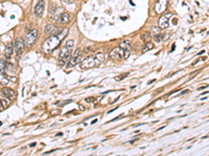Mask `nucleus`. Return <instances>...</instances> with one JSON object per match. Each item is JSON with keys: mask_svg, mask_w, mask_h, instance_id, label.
Listing matches in <instances>:
<instances>
[{"mask_svg": "<svg viewBox=\"0 0 209 156\" xmlns=\"http://www.w3.org/2000/svg\"><path fill=\"white\" fill-rule=\"evenodd\" d=\"M68 32H69V29L64 28L63 30L59 31L57 34H53V36L49 37V38L46 41H44V43L42 44V49H43V51L46 52V53H50L52 50H55V48L60 45L61 42L66 38Z\"/></svg>", "mask_w": 209, "mask_h": 156, "instance_id": "obj_1", "label": "nucleus"}, {"mask_svg": "<svg viewBox=\"0 0 209 156\" xmlns=\"http://www.w3.org/2000/svg\"><path fill=\"white\" fill-rule=\"evenodd\" d=\"M106 56L103 53H97L96 55H90V56L86 57V58L81 63L79 67L81 69H91L93 67L97 66V65L101 64L103 62H105Z\"/></svg>", "mask_w": 209, "mask_h": 156, "instance_id": "obj_2", "label": "nucleus"}, {"mask_svg": "<svg viewBox=\"0 0 209 156\" xmlns=\"http://www.w3.org/2000/svg\"><path fill=\"white\" fill-rule=\"evenodd\" d=\"M73 45H74L73 40H69L67 41L66 45L63 47L62 51H61L60 57H59V59H60V66H65L66 63L69 60L70 56H71V50Z\"/></svg>", "mask_w": 209, "mask_h": 156, "instance_id": "obj_3", "label": "nucleus"}, {"mask_svg": "<svg viewBox=\"0 0 209 156\" xmlns=\"http://www.w3.org/2000/svg\"><path fill=\"white\" fill-rule=\"evenodd\" d=\"M37 39H38V30L33 29V30L27 33L25 39H24V45L26 47H31L36 43Z\"/></svg>", "mask_w": 209, "mask_h": 156, "instance_id": "obj_4", "label": "nucleus"}, {"mask_svg": "<svg viewBox=\"0 0 209 156\" xmlns=\"http://www.w3.org/2000/svg\"><path fill=\"white\" fill-rule=\"evenodd\" d=\"M168 4V0H158L154 6V11L156 13V15H161L167 8Z\"/></svg>", "mask_w": 209, "mask_h": 156, "instance_id": "obj_5", "label": "nucleus"}, {"mask_svg": "<svg viewBox=\"0 0 209 156\" xmlns=\"http://www.w3.org/2000/svg\"><path fill=\"white\" fill-rule=\"evenodd\" d=\"M110 57L114 60H121L125 59V50L120 47H117L110 52Z\"/></svg>", "mask_w": 209, "mask_h": 156, "instance_id": "obj_6", "label": "nucleus"}, {"mask_svg": "<svg viewBox=\"0 0 209 156\" xmlns=\"http://www.w3.org/2000/svg\"><path fill=\"white\" fill-rule=\"evenodd\" d=\"M171 17H173V14L171 13H167V14H164L163 16L160 17V19H159V27L161 29H165L167 28L168 26H169V19H171Z\"/></svg>", "mask_w": 209, "mask_h": 156, "instance_id": "obj_7", "label": "nucleus"}, {"mask_svg": "<svg viewBox=\"0 0 209 156\" xmlns=\"http://www.w3.org/2000/svg\"><path fill=\"white\" fill-rule=\"evenodd\" d=\"M44 7H45V1L44 0H39L37 5L35 6V15L37 17H41L43 14Z\"/></svg>", "mask_w": 209, "mask_h": 156, "instance_id": "obj_8", "label": "nucleus"}, {"mask_svg": "<svg viewBox=\"0 0 209 156\" xmlns=\"http://www.w3.org/2000/svg\"><path fill=\"white\" fill-rule=\"evenodd\" d=\"M24 41L22 39H17L16 42H15V48H16V52H17V55H21L24 51Z\"/></svg>", "mask_w": 209, "mask_h": 156, "instance_id": "obj_9", "label": "nucleus"}, {"mask_svg": "<svg viewBox=\"0 0 209 156\" xmlns=\"http://www.w3.org/2000/svg\"><path fill=\"white\" fill-rule=\"evenodd\" d=\"M59 27H57L53 24H48L45 27V33L46 34H49V36H53V34H57L59 32Z\"/></svg>", "mask_w": 209, "mask_h": 156, "instance_id": "obj_10", "label": "nucleus"}, {"mask_svg": "<svg viewBox=\"0 0 209 156\" xmlns=\"http://www.w3.org/2000/svg\"><path fill=\"white\" fill-rule=\"evenodd\" d=\"M2 92L4 93V95L6 96L10 100H13L16 98V92H15L13 89H9V88H4L2 90Z\"/></svg>", "mask_w": 209, "mask_h": 156, "instance_id": "obj_11", "label": "nucleus"}, {"mask_svg": "<svg viewBox=\"0 0 209 156\" xmlns=\"http://www.w3.org/2000/svg\"><path fill=\"white\" fill-rule=\"evenodd\" d=\"M131 46H132V41L130 39H125L123 41H121L120 43V48L123 50H130Z\"/></svg>", "mask_w": 209, "mask_h": 156, "instance_id": "obj_12", "label": "nucleus"}, {"mask_svg": "<svg viewBox=\"0 0 209 156\" xmlns=\"http://www.w3.org/2000/svg\"><path fill=\"white\" fill-rule=\"evenodd\" d=\"M0 101H1V103H2V105L4 107H6V106H9V105H10V101H11V100L9 99L6 96H5L4 93H3L2 91H0Z\"/></svg>", "mask_w": 209, "mask_h": 156, "instance_id": "obj_13", "label": "nucleus"}, {"mask_svg": "<svg viewBox=\"0 0 209 156\" xmlns=\"http://www.w3.org/2000/svg\"><path fill=\"white\" fill-rule=\"evenodd\" d=\"M69 21H70V15L68 13H62L59 22H61L62 24H68Z\"/></svg>", "mask_w": 209, "mask_h": 156, "instance_id": "obj_14", "label": "nucleus"}, {"mask_svg": "<svg viewBox=\"0 0 209 156\" xmlns=\"http://www.w3.org/2000/svg\"><path fill=\"white\" fill-rule=\"evenodd\" d=\"M63 13V10L62 8H59V10H55V12H53L52 16H51V21L53 22H58L59 20H60V17H61V14Z\"/></svg>", "mask_w": 209, "mask_h": 156, "instance_id": "obj_15", "label": "nucleus"}, {"mask_svg": "<svg viewBox=\"0 0 209 156\" xmlns=\"http://www.w3.org/2000/svg\"><path fill=\"white\" fill-rule=\"evenodd\" d=\"M79 57H81V56H77V57L71 56V58H69V60H68V65H67L68 68H72V67H74L77 64H79Z\"/></svg>", "mask_w": 209, "mask_h": 156, "instance_id": "obj_16", "label": "nucleus"}, {"mask_svg": "<svg viewBox=\"0 0 209 156\" xmlns=\"http://www.w3.org/2000/svg\"><path fill=\"white\" fill-rule=\"evenodd\" d=\"M12 55H13V45L12 44H9L6 46V48H5V56L7 58H10Z\"/></svg>", "mask_w": 209, "mask_h": 156, "instance_id": "obj_17", "label": "nucleus"}, {"mask_svg": "<svg viewBox=\"0 0 209 156\" xmlns=\"http://www.w3.org/2000/svg\"><path fill=\"white\" fill-rule=\"evenodd\" d=\"M141 40L145 43L149 42V40H151V33L147 32V31H143V32L141 33Z\"/></svg>", "mask_w": 209, "mask_h": 156, "instance_id": "obj_18", "label": "nucleus"}, {"mask_svg": "<svg viewBox=\"0 0 209 156\" xmlns=\"http://www.w3.org/2000/svg\"><path fill=\"white\" fill-rule=\"evenodd\" d=\"M153 48H154V44L151 43V42H147L145 43V45L143 46V48H142V51L147 52V51H149V50L153 49Z\"/></svg>", "mask_w": 209, "mask_h": 156, "instance_id": "obj_19", "label": "nucleus"}, {"mask_svg": "<svg viewBox=\"0 0 209 156\" xmlns=\"http://www.w3.org/2000/svg\"><path fill=\"white\" fill-rule=\"evenodd\" d=\"M9 83V79L6 78V76L3 73L0 72V84L1 85H6Z\"/></svg>", "mask_w": 209, "mask_h": 156, "instance_id": "obj_20", "label": "nucleus"}, {"mask_svg": "<svg viewBox=\"0 0 209 156\" xmlns=\"http://www.w3.org/2000/svg\"><path fill=\"white\" fill-rule=\"evenodd\" d=\"M5 70H6V63L3 59H0V72L4 74Z\"/></svg>", "mask_w": 209, "mask_h": 156, "instance_id": "obj_21", "label": "nucleus"}, {"mask_svg": "<svg viewBox=\"0 0 209 156\" xmlns=\"http://www.w3.org/2000/svg\"><path fill=\"white\" fill-rule=\"evenodd\" d=\"M160 27H155V28H153V32H154V36H158V34H160Z\"/></svg>", "mask_w": 209, "mask_h": 156, "instance_id": "obj_22", "label": "nucleus"}, {"mask_svg": "<svg viewBox=\"0 0 209 156\" xmlns=\"http://www.w3.org/2000/svg\"><path fill=\"white\" fill-rule=\"evenodd\" d=\"M55 10H57V6H55V5H53V2H51V3H50V6H49V12H50V13H53Z\"/></svg>", "mask_w": 209, "mask_h": 156, "instance_id": "obj_23", "label": "nucleus"}, {"mask_svg": "<svg viewBox=\"0 0 209 156\" xmlns=\"http://www.w3.org/2000/svg\"><path fill=\"white\" fill-rule=\"evenodd\" d=\"M94 100H95V98H87L86 101L87 102H93Z\"/></svg>", "mask_w": 209, "mask_h": 156, "instance_id": "obj_24", "label": "nucleus"}, {"mask_svg": "<svg viewBox=\"0 0 209 156\" xmlns=\"http://www.w3.org/2000/svg\"><path fill=\"white\" fill-rule=\"evenodd\" d=\"M62 1H64V2H66V3H72V2H74V0H62Z\"/></svg>", "mask_w": 209, "mask_h": 156, "instance_id": "obj_25", "label": "nucleus"}, {"mask_svg": "<svg viewBox=\"0 0 209 156\" xmlns=\"http://www.w3.org/2000/svg\"><path fill=\"white\" fill-rule=\"evenodd\" d=\"M70 102H71V100H67V101H64V102L62 103V106H63V105H65V104H67V103H70Z\"/></svg>", "mask_w": 209, "mask_h": 156, "instance_id": "obj_26", "label": "nucleus"}, {"mask_svg": "<svg viewBox=\"0 0 209 156\" xmlns=\"http://www.w3.org/2000/svg\"><path fill=\"white\" fill-rule=\"evenodd\" d=\"M3 108H4V106H3L2 103H1V101H0V111H2Z\"/></svg>", "mask_w": 209, "mask_h": 156, "instance_id": "obj_27", "label": "nucleus"}, {"mask_svg": "<svg viewBox=\"0 0 209 156\" xmlns=\"http://www.w3.org/2000/svg\"><path fill=\"white\" fill-rule=\"evenodd\" d=\"M35 146H36V143H33V144L29 145V147H35Z\"/></svg>", "mask_w": 209, "mask_h": 156, "instance_id": "obj_28", "label": "nucleus"}, {"mask_svg": "<svg viewBox=\"0 0 209 156\" xmlns=\"http://www.w3.org/2000/svg\"><path fill=\"white\" fill-rule=\"evenodd\" d=\"M187 92H188V91H183V92H182V95L186 94V93H187Z\"/></svg>", "mask_w": 209, "mask_h": 156, "instance_id": "obj_29", "label": "nucleus"}, {"mask_svg": "<svg viewBox=\"0 0 209 156\" xmlns=\"http://www.w3.org/2000/svg\"><path fill=\"white\" fill-rule=\"evenodd\" d=\"M96 122H97V120H93V121H92V124H95Z\"/></svg>", "mask_w": 209, "mask_h": 156, "instance_id": "obj_30", "label": "nucleus"}]
</instances>
